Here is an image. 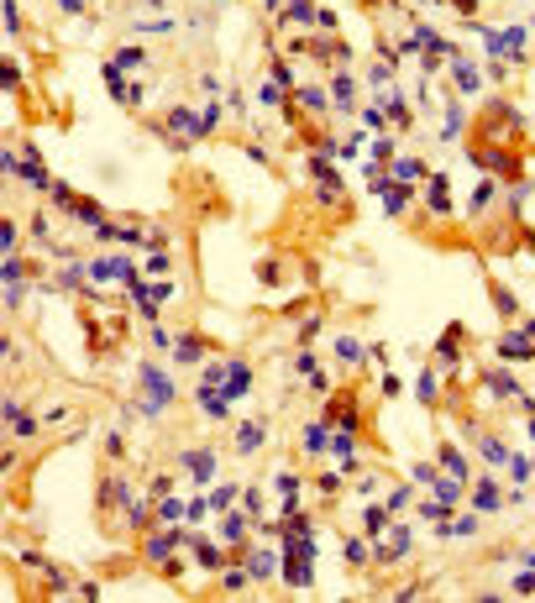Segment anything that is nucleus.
<instances>
[{"mask_svg":"<svg viewBox=\"0 0 535 603\" xmlns=\"http://www.w3.org/2000/svg\"><path fill=\"white\" fill-rule=\"evenodd\" d=\"M499 352L509 357V362H520V357H535V341H525V336H504Z\"/></svg>","mask_w":535,"mask_h":603,"instance_id":"obj_31","label":"nucleus"},{"mask_svg":"<svg viewBox=\"0 0 535 603\" xmlns=\"http://www.w3.org/2000/svg\"><path fill=\"white\" fill-rule=\"evenodd\" d=\"M247 158H252V163H257V168H273V158H268V147H257V142L247 147Z\"/></svg>","mask_w":535,"mask_h":603,"instance_id":"obj_58","label":"nucleus"},{"mask_svg":"<svg viewBox=\"0 0 535 603\" xmlns=\"http://www.w3.org/2000/svg\"><path fill=\"white\" fill-rule=\"evenodd\" d=\"M6 425H11L16 441H32L37 430H42V414H32L22 399H6Z\"/></svg>","mask_w":535,"mask_h":603,"instance_id":"obj_6","label":"nucleus"},{"mask_svg":"<svg viewBox=\"0 0 535 603\" xmlns=\"http://www.w3.org/2000/svg\"><path fill=\"white\" fill-rule=\"evenodd\" d=\"M22 79H26V74H22V63H16V58H6V63H0V84H6L11 95H22Z\"/></svg>","mask_w":535,"mask_h":603,"instance_id":"obj_35","label":"nucleus"},{"mask_svg":"<svg viewBox=\"0 0 535 603\" xmlns=\"http://www.w3.org/2000/svg\"><path fill=\"white\" fill-rule=\"evenodd\" d=\"M262 441H268V420H262V414H257V420H241V425H237V457H252Z\"/></svg>","mask_w":535,"mask_h":603,"instance_id":"obj_13","label":"nucleus"},{"mask_svg":"<svg viewBox=\"0 0 535 603\" xmlns=\"http://www.w3.org/2000/svg\"><path fill=\"white\" fill-rule=\"evenodd\" d=\"M247 535H252V514H247V509H241V514H226V520H221V541H226V545H241Z\"/></svg>","mask_w":535,"mask_h":603,"instance_id":"obj_19","label":"nucleus"},{"mask_svg":"<svg viewBox=\"0 0 535 603\" xmlns=\"http://www.w3.org/2000/svg\"><path fill=\"white\" fill-rule=\"evenodd\" d=\"M210 509H215V504H210V493H200V498H189V520H184V525H189V530H194V525H200L205 514H210Z\"/></svg>","mask_w":535,"mask_h":603,"instance_id":"obj_43","label":"nucleus"},{"mask_svg":"<svg viewBox=\"0 0 535 603\" xmlns=\"http://www.w3.org/2000/svg\"><path fill=\"white\" fill-rule=\"evenodd\" d=\"M373 163H393V137H389V131H378V137H373Z\"/></svg>","mask_w":535,"mask_h":603,"instance_id":"obj_38","label":"nucleus"},{"mask_svg":"<svg viewBox=\"0 0 535 603\" xmlns=\"http://www.w3.org/2000/svg\"><path fill=\"white\" fill-rule=\"evenodd\" d=\"M299 488H305V477H299L294 467H284V473H278V493H284V498H299Z\"/></svg>","mask_w":535,"mask_h":603,"instance_id":"obj_39","label":"nucleus"},{"mask_svg":"<svg viewBox=\"0 0 535 603\" xmlns=\"http://www.w3.org/2000/svg\"><path fill=\"white\" fill-rule=\"evenodd\" d=\"M294 95H299V100H305V105H309V110H325V105H331V90H315V84H299V90H294Z\"/></svg>","mask_w":535,"mask_h":603,"instance_id":"obj_36","label":"nucleus"},{"mask_svg":"<svg viewBox=\"0 0 535 603\" xmlns=\"http://www.w3.org/2000/svg\"><path fill=\"white\" fill-rule=\"evenodd\" d=\"M477 163H483L488 173H520V168H514V158L499 153V147H483V153H477Z\"/></svg>","mask_w":535,"mask_h":603,"instance_id":"obj_25","label":"nucleus"},{"mask_svg":"<svg viewBox=\"0 0 535 603\" xmlns=\"http://www.w3.org/2000/svg\"><path fill=\"white\" fill-rule=\"evenodd\" d=\"M215 6H226V0H215Z\"/></svg>","mask_w":535,"mask_h":603,"instance_id":"obj_64","label":"nucleus"},{"mask_svg":"<svg viewBox=\"0 0 535 603\" xmlns=\"http://www.w3.org/2000/svg\"><path fill=\"white\" fill-rule=\"evenodd\" d=\"M241 509H247L252 520L262 525V493H257V488H241Z\"/></svg>","mask_w":535,"mask_h":603,"instance_id":"obj_48","label":"nucleus"},{"mask_svg":"<svg viewBox=\"0 0 535 603\" xmlns=\"http://www.w3.org/2000/svg\"><path fill=\"white\" fill-rule=\"evenodd\" d=\"M194 561H200V572H221V567H226V561H231V551H226V545H215V541H205V535H194Z\"/></svg>","mask_w":535,"mask_h":603,"instance_id":"obj_12","label":"nucleus"},{"mask_svg":"<svg viewBox=\"0 0 535 603\" xmlns=\"http://www.w3.org/2000/svg\"><path fill=\"white\" fill-rule=\"evenodd\" d=\"M278 100H289L284 84H257V105H278Z\"/></svg>","mask_w":535,"mask_h":603,"instance_id":"obj_45","label":"nucleus"},{"mask_svg":"<svg viewBox=\"0 0 535 603\" xmlns=\"http://www.w3.org/2000/svg\"><path fill=\"white\" fill-rule=\"evenodd\" d=\"M315 26H321V32H331V26H336V11H331V6H321V16H315Z\"/></svg>","mask_w":535,"mask_h":603,"instance_id":"obj_61","label":"nucleus"},{"mask_svg":"<svg viewBox=\"0 0 535 603\" xmlns=\"http://www.w3.org/2000/svg\"><path fill=\"white\" fill-rule=\"evenodd\" d=\"M163 493H173V477L158 473V477H153V498H163Z\"/></svg>","mask_w":535,"mask_h":603,"instance_id":"obj_59","label":"nucleus"},{"mask_svg":"<svg viewBox=\"0 0 535 603\" xmlns=\"http://www.w3.org/2000/svg\"><path fill=\"white\" fill-rule=\"evenodd\" d=\"M294 373H299V378H315V373H321V367H315V357H309L305 346L294 352Z\"/></svg>","mask_w":535,"mask_h":603,"instance_id":"obj_50","label":"nucleus"},{"mask_svg":"<svg viewBox=\"0 0 535 603\" xmlns=\"http://www.w3.org/2000/svg\"><path fill=\"white\" fill-rule=\"evenodd\" d=\"M53 6H58L63 16H84V0H53Z\"/></svg>","mask_w":535,"mask_h":603,"instance_id":"obj_60","label":"nucleus"},{"mask_svg":"<svg viewBox=\"0 0 535 603\" xmlns=\"http://www.w3.org/2000/svg\"><path fill=\"white\" fill-rule=\"evenodd\" d=\"M221 393H226V399H247V393H252V362L231 357V362H226V383H221Z\"/></svg>","mask_w":535,"mask_h":603,"instance_id":"obj_9","label":"nucleus"},{"mask_svg":"<svg viewBox=\"0 0 535 603\" xmlns=\"http://www.w3.org/2000/svg\"><path fill=\"white\" fill-rule=\"evenodd\" d=\"M441 137H446V142L462 137V110H457V105H446V126H441Z\"/></svg>","mask_w":535,"mask_h":603,"instance_id":"obj_46","label":"nucleus"},{"mask_svg":"<svg viewBox=\"0 0 535 603\" xmlns=\"http://www.w3.org/2000/svg\"><path fill=\"white\" fill-rule=\"evenodd\" d=\"M16 241H22V226H16V221H6V226H0V252L11 257V252H16Z\"/></svg>","mask_w":535,"mask_h":603,"instance_id":"obj_44","label":"nucleus"},{"mask_svg":"<svg viewBox=\"0 0 535 603\" xmlns=\"http://www.w3.org/2000/svg\"><path fill=\"white\" fill-rule=\"evenodd\" d=\"M268 69H273V84H284L289 95H294V90H299V84H294V69H289L284 58H273V63H268Z\"/></svg>","mask_w":535,"mask_h":603,"instance_id":"obj_41","label":"nucleus"},{"mask_svg":"<svg viewBox=\"0 0 535 603\" xmlns=\"http://www.w3.org/2000/svg\"><path fill=\"white\" fill-rule=\"evenodd\" d=\"M221 121H226V110H221V105H205V110H200V131H205V137H210Z\"/></svg>","mask_w":535,"mask_h":603,"instance_id":"obj_47","label":"nucleus"},{"mask_svg":"<svg viewBox=\"0 0 535 603\" xmlns=\"http://www.w3.org/2000/svg\"><path fill=\"white\" fill-rule=\"evenodd\" d=\"M305 451H309V457H321V451H331V425H325V420H315V425H305Z\"/></svg>","mask_w":535,"mask_h":603,"instance_id":"obj_24","label":"nucleus"},{"mask_svg":"<svg viewBox=\"0 0 535 603\" xmlns=\"http://www.w3.org/2000/svg\"><path fill=\"white\" fill-rule=\"evenodd\" d=\"M452 6H457L462 16H473V11H477V0H452Z\"/></svg>","mask_w":535,"mask_h":603,"instance_id":"obj_63","label":"nucleus"},{"mask_svg":"<svg viewBox=\"0 0 535 603\" xmlns=\"http://www.w3.org/2000/svg\"><path fill=\"white\" fill-rule=\"evenodd\" d=\"M441 461H446V467H452V477H462V483L473 477V461H467L457 446H441Z\"/></svg>","mask_w":535,"mask_h":603,"instance_id":"obj_30","label":"nucleus"},{"mask_svg":"<svg viewBox=\"0 0 535 603\" xmlns=\"http://www.w3.org/2000/svg\"><path fill=\"white\" fill-rule=\"evenodd\" d=\"M153 509H158V525H184L189 520V498H178V493L153 498Z\"/></svg>","mask_w":535,"mask_h":603,"instance_id":"obj_15","label":"nucleus"},{"mask_svg":"<svg viewBox=\"0 0 535 603\" xmlns=\"http://www.w3.org/2000/svg\"><path fill=\"white\" fill-rule=\"evenodd\" d=\"M315 16H321V11H315V0H289V6H284V16H278V22H289V26H309V22H315Z\"/></svg>","mask_w":535,"mask_h":603,"instance_id":"obj_22","label":"nucleus"},{"mask_svg":"<svg viewBox=\"0 0 535 603\" xmlns=\"http://www.w3.org/2000/svg\"><path fill=\"white\" fill-rule=\"evenodd\" d=\"M389 509H393V514H405V509H409V488H393V493H389Z\"/></svg>","mask_w":535,"mask_h":603,"instance_id":"obj_56","label":"nucleus"},{"mask_svg":"<svg viewBox=\"0 0 535 603\" xmlns=\"http://www.w3.org/2000/svg\"><path fill=\"white\" fill-rule=\"evenodd\" d=\"M409 477H415V483H425V488H436V467H430V461H420Z\"/></svg>","mask_w":535,"mask_h":603,"instance_id":"obj_57","label":"nucleus"},{"mask_svg":"<svg viewBox=\"0 0 535 603\" xmlns=\"http://www.w3.org/2000/svg\"><path fill=\"white\" fill-rule=\"evenodd\" d=\"M415 393H420V399H436V393H441V383H436V373H430V367H425V373H420V378H415Z\"/></svg>","mask_w":535,"mask_h":603,"instance_id":"obj_42","label":"nucleus"},{"mask_svg":"<svg viewBox=\"0 0 535 603\" xmlns=\"http://www.w3.org/2000/svg\"><path fill=\"white\" fill-rule=\"evenodd\" d=\"M331 457L341 461V473H357V430H331Z\"/></svg>","mask_w":535,"mask_h":603,"instance_id":"obj_14","label":"nucleus"},{"mask_svg":"<svg viewBox=\"0 0 535 603\" xmlns=\"http://www.w3.org/2000/svg\"><path fill=\"white\" fill-rule=\"evenodd\" d=\"M194 399H200V409H205V420H210V425H226V420H231V399L215 389V383H200V389H194Z\"/></svg>","mask_w":535,"mask_h":603,"instance_id":"obj_7","label":"nucleus"},{"mask_svg":"<svg viewBox=\"0 0 535 603\" xmlns=\"http://www.w3.org/2000/svg\"><path fill=\"white\" fill-rule=\"evenodd\" d=\"M473 509H477V514H493V509H504L499 488H493V483H477V488H473Z\"/></svg>","mask_w":535,"mask_h":603,"instance_id":"obj_26","label":"nucleus"},{"mask_svg":"<svg viewBox=\"0 0 535 603\" xmlns=\"http://www.w3.org/2000/svg\"><path fill=\"white\" fill-rule=\"evenodd\" d=\"M362 525H368V535L378 541V535H389V525H393V509H389V504H368V509H362Z\"/></svg>","mask_w":535,"mask_h":603,"instance_id":"obj_21","label":"nucleus"},{"mask_svg":"<svg viewBox=\"0 0 535 603\" xmlns=\"http://www.w3.org/2000/svg\"><path fill=\"white\" fill-rule=\"evenodd\" d=\"M189 541H194L189 525H158V530H147V541H142V561L163 572L168 561H173V551H178V545H189Z\"/></svg>","mask_w":535,"mask_h":603,"instance_id":"obj_3","label":"nucleus"},{"mask_svg":"<svg viewBox=\"0 0 535 603\" xmlns=\"http://www.w3.org/2000/svg\"><path fill=\"white\" fill-rule=\"evenodd\" d=\"M389 173L409 184V178H420V173H425V163H420V158H393V163H389Z\"/></svg>","mask_w":535,"mask_h":603,"instance_id":"obj_34","label":"nucleus"},{"mask_svg":"<svg viewBox=\"0 0 535 603\" xmlns=\"http://www.w3.org/2000/svg\"><path fill=\"white\" fill-rule=\"evenodd\" d=\"M315 336H321V315H309L305 325H299V346H309V341H315Z\"/></svg>","mask_w":535,"mask_h":603,"instance_id":"obj_54","label":"nucleus"},{"mask_svg":"<svg viewBox=\"0 0 535 603\" xmlns=\"http://www.w3.org/2000/svg\"><path fill=\"white\" fill-rule=\"evenodd\" d=\"M331 430H357L362 425V414H357V393L346 389V393H331V404H325V414H321Z\"/></svg>","mask_w":535,"mask_h":603,"instance_id":"obj_4","label":"nucleus"},{"mask_svg":"<svg viewBox=\"0 0 535 603\" xmlns=\"http://www.w3.org/2000/svg\"><path fill=\"white\" fill-rule=\"evenodd\" d=\"M488 389L493 393H520V383H514L509 373H488Z\"/></svg>","mask_w":535,"mask_h":603,"instance_id":"obj_52","label":"nucleus"},{"mask_svg":"<svg viewBox=\"0 0 535 603\" xmlns=\"http://www.w3.org/2000/svg\"><path fill=\"white\" fill-rule=\"evenodd\" d=\"M131 26H137V32H178L173 16H131Z\"/></svg>","mask_w":535,"mask_h":603,"instance_id":"obj_32","label":"nucleus"},{"mask_svg":"<svg viewBox=\"0 0 535 603\" xmlns=\"http://www.w3.org/2000/svg\"><path fill=\"white\" fill-rule=\"evenodd\" d=\"M341 556L352 561V567H368V561H373V541H362V535H346V541H341Z\"/></svg>","mask_w":535,"mask_h":603,"instance_id":"obj_23","label":"nucleus"},{"mask_svg":"<svg viewBox=\"0 0 535 603\" xmlns=\"http://www.w3.org/2000/svg\"><path fill=\"white\" fill-rule=\"evenodd\" d=\"M205 352H210V341H205V336H194V331L173 336V367H194V362H205Z\"/></svg>","mask_w":535,"mask_h":603,"instance_id":"obj_8","label":"nucleus"},{"mask_svg":"<svg viewBox=\"0 0 535 603\" xmlns=\"http://www.w3.org/2000/svg\"><path fill=\"white\" fill-rule=\"evenodd\" d=\"M331 105L341 110V116H352V110H357V79H352L346 69L331 74Z\"/></svg>","mask_w":535,"mask_h":603,"instance_id":"obj_11","label":"nucleus"},{"mask_svg":"<svg viewBox=\"0 0 535 603\" xmlns=\"http://www.w3.org/2000/svg\"><path fill=\"white\" fill-rule=\"evenodd\" d=\"M362 357H368V352H362V341H357V336H336V362L357 367V362H362Z\"/></svg>","mask_w":535,"mask_h":603,"instance_id":"obj_28","label":"nucleus"},{"mask_svg":"<svg viewBox=\"0 0 535 603\" xmlns=\"http://www.w3.org/2000/svg\"><path fill=\"white\" fill-rule=\"evenodd\" d=\"M69 215H74V221H79V226H90V231H95V226L105 221V205H100V200H79V194H74Z\"/></svg>","mask_w":535,"mask_h":603,"instance_id":"obj_20","label":"nucleus"},{"mask_svg":"<svg viewBox=\"0 0 535 603\" xmlns=\"http://www.w3.org/2000/svg\"><path fill=\"white\" fill-rule=\"evenodd\" d=\"M110 63H116V69H142V63H147V48H137V42H126V48H116V58H110Z\"/></svg>","mask_w":535,"mask_h":603,"instance_id":"obj_29","label":"nucleus"},{"mask_svg":"<svg viewBox=\"0 0 535 603\" xmlns=\"http://www.w3.org/2000/svg\"><path fill=\"white\" fill-rule=\"evenodd\" d=\"M357 116H362V126H368L373 137H378V131L389 126V116H383V110H373V105H368V110H357Z\"/></svg>","mask_w":535,"mask_h":603,"instance_id":"obj_53","label":"nucleus"},{"mask_svg":"<svg viewBox=\"0 0 535 603\" xmlns=\"http://www.w3.org/2000/svg\"><path fill=\"white\" fill-rule=\"evenodd\" d=\"M231 498H241V493H237V483H221V488H215V493H210L215 514H226V509H231Z\"/></svg>","mask_w":535,"mask_h":603,"instance_id":"obj_40","label":"nucleus"},{"mask_svg":"<svg viewBox=\"0 0 535 603\" xmlns=\"http://www.w3.org/2000/svg\"><path fill=\"white\" fill-rule=\"evenodd\" d=\"M452 79H457V95H477V90H483V74H477L462 53L452 58Z\"/></svg>","mask_w":535,"mask_h":603,"instance_id":"obj_17","label":"nucleus"},{"mask_svg":"<svg viewBox=\"0 0 535 603\" xmlns=\"http://www.w3.org/2000/svg\"><path fill=\"white\" fill-rule=\"evenodd\" d=\"M341 477L346 473H321V477H315V488H321L325 498H336V493H341Z\"/></svg>","mask_w":535,"mask_h":603,"instance_id":"obj_49","label":"nucleus"},{"mask_svg":"<svg viewBox=\"0 0 535 603\" xmlns=\"http://www.w3.org/2000/svg\"><path fill=\"white\" fill-rule=\"evenodd\" d=\"M284 582L299 593L315 588V541L305 530H289L284 535Z\"/></svg>","mask_w":535,"mask_h":603,"instance_id":"obj_2","label":"nucleus"},{"mask_svg":"<svg viewBox=\"0 0 535 603\" xmlns=\"http://www.w3.org/2000/svg\"><path fill=\"white\" fill-rule=\"evenodd\" d=\"M6 32H11V42L22 37V6L16 0H6Z\"/></svg>","mask_w":535,"mask_h":603,"instance_id":"obj_51","label":"nucleus"},{"mask_svg":"<svg viewBox=\"0 0 535 603\" xmlns=\"http://www.w3.org/2000/svg\"><path fill=\"white\" fill-rule=\"evenodd\" d=\"M237 556H241V567L252 572V582H268L278 567H284V556L273 551V545H257V551H247V545H237Z\"/></svg>","mask_w":535,"mask_h":603,"instance_id":"obj_5","label":"nucleus"},{"mask_svg":"<svg viewBox=\"0 0 535 603\" xmlns=\"http://www.w3.org/2000/svg\"><path fill=\"white\" fill-rule=\"evenodd\" d=\"M247 588H252L247 567H221V593H247Z\"/></svg>","mask_w":535,"mask_h":603,"instance_id":"obj_27","label":"nucleus"},{"mask_svg":"<svg viewBox=\"0 0 535 603\" xmlns=\"http://www.w3.org/2000/svg\"><path fill=\"white\" fill-rule=\"evenodd\" d=\"M137 389H142V399L126 404V420H121V425H131V414H137V420H158V414H163L168 404L178 399L173 378H168L158 362H137Z\"/></svg>","mask_w":535,"mask_h":603,"instance_id":"obj_1","label":"nucleus"},{"mask_svg":"<svg viewBox=\"0 0 535 603\" xmlns=\"http://www.w3.org/2000/svg\"><path fill=\"white\" fill-rule=\"evenodd\" d=\"M163 126H173L178 137H189V142H200V137H205V131H200V116H194V110H184V105H173V110H168V121H163Z\"/></svg>","mask_w":535,"mask_h":603,"instance_id":"obj_18","label":"nucleus"},{"mask_svg":"<svg viewBox=\"0 0 535 603\" xmlns=\"http://www.w3.org/2000/svg\"><path fill=\"white\" fill-rule=\"evenodd\" d=\"M483 42H488V53H520L525 48V26H504V32H483Z\"/></svg>","mask_w":535,"mask_h":603,"instance_id":"obj_16","label":"nucleus"},{"mask_svg":"<svg viewBox=\"0 0 535 603\" xmlns=\"http://www.w3.org/2000/svg\"><path fill=\"white\" fill-rule=\"evenodd\" d=\"M514 593H535V577L525 572V577H514Z\"/></svg>","mask_w":535,"mask_h":603,"instance_id":"obj_62","label":"nucleus"},{"mask_svg":"<svg viewBox=\"0 0 535 603\" xmlns=\"http://www.w3.org/2000/svg\"><path fill=\"white\" fill-rule=\"evenodd\" d=\"M178 467H184L200 488L215 483V451H184V457H178Z\"/></svg>","mask_w":535,"mask_h":603,"instance_id":"obj_10","label":"nucleus"},{"mask_svg":"<svg viewBox=\"0 0 535 603\" xmlns=\"http://www.w3.org/2000/svg\"><path fill=\"white\" fill-rule=\"evenodd\" d=\"M105 457H110V461H121V457H126V441H121L116 430H110V436H105Z\"/></svg>","mask_w":535,"mask_h":603,"instance_id":"obj_55","label":"nucleus"},{"mask_svg":"<svg viewBox=\"0 0 535 603\" xmlns=\"http://www.w3.org/2000/svg\"><path fill=\"white\" fill-rule=\"evenodd\" d=\"M147 299H153L158 309H163V305H173V299H178V284H173V278H163V284H153V289H147Z\"/></svg>","mask_w":535,"mask_h":603,"instance_id":"obj_37","label":"nucleus"},{"mask_svg":"<svg viewBox=\"0 0 535 603\" xmlns=\"http://www.w3.org/2000/svg\"><path fill=\"white\" fill-rule=\"evenodd\" d=\"M430 210L436 215L452 210V200H446V173H430Z\"/></svg>","mask_w":535,"mask_h":603,"instance_id":"obj_33","label":"nucleus"}]
</instances>
